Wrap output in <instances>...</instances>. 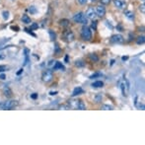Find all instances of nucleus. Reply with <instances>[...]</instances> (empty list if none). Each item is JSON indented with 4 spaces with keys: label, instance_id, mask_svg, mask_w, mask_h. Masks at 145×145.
<instances>
[{
    "label": "nucleus",
    "instance_id": "1",
    "mask_svg": "<svg viewBox=\"0 0 145 145\" xmlns=\"http://www.w3.org/2000/svg\"><path fill=\"white\" fill-rule=\"evenodd\" d=\"M18 105L17 101H5L0 103V109L1 110H12Z\"/></svg>",
    "mask_w": 145,
    "mask_h": 145
},
{
    "label": "nucleus",
    "instance_id": "2",
    "mask_svg": "<svg viewBox=\"0 0 145 145\" xmlns=\"http://www.w3.org/2000/svg\"><path fill=\"white\" fill-rule=\"evenodd\" d=\"M81 37H82V39H84V41H90V39H92V32H91V30L88 27L84 26L82 28V31H81Z\"/></svg>",
    "mask_w": 145,
    "mask_h": 145
},
{
    "label": "nucleus",
    "instance_id": "3",
    "mask_svg": "<svg viewBox=\"0 0 145 145\" xmlns=\"http://www.w3.org/2000/svg\"><path fill=\"white\" fill-rule=\"evenodd\" d=\"M69 108L76 109V110H85V105L82 101H70Z\"/></svg>",
    "mask_w": 145,
    "mask_h": 145
},
{
    "label": "nucleus",
    "instance_id": "4",
    "mask_svg": "<svg viewBox=\"0 0 145 145\" xmlns=\"http://www.w3.org/2000/svg\"><path fill=\"white\" fill-rule=\"evenodd\" d=\"M73 20L76 23H79V24H87V17L81 12L75 14L74 17H73Z\"/></svg>",
    "mask_w": 145,
    "mask_h": 145
},
{
    "label": "nucleus",
    "instance_id": "5",
    "mask_svg": "<svg viewBox=\"0 0 145 145\" xmlns=\"http://www.w3.org/2000/svg\"><path fill=\"white\" fill-rule=\"evenodd\" d=\"M120 89H122V92H123V95L124 97H126L128 95V90H129V86H128V82L127 80H123V81L120 83Z\"/></svg>",
    "mask_w": 145,
    "mask_h": 145
},
{
    "label": "nucleus",
    "instance_id": "6",
    "mask_svg": "<svg viewBox=\"0 0 145 145\" xmlns=\"http://www.w3.org/2000/svg\"><path fill=\"white\" fill-rule=\"evenodd\" d=\"M53 78V74H52V71L50 70V69H47L46 71L44 72V74H43V80L45 82H50L51 81Z\"/></svg>",
    "mask_w": 145,
    "mask_h": 145
},
{
    "label": "nucleus",
    "instance_id": "7",
    "mask_svg": "<svg viewBox=\"0 0 145 145\" xmlns=\"http://www.w3.org/2000/svg\"><path fill=\"white\" fill-rule=\"evenodd\" d=\"M124 42V39L122 35H114L111 38V43L112 44H122Z\"/></svg>",
    "mask_w": 145,
    "mask_h": 145
},
{
    "label": "nucleus",
    "instance_id": "8",
    "mask_svg": "<svg viewBox=\"0 0 145 145\" xmlns=\"http://www.w3.org/2000/svg\"><path fill=\"white\" fill-rule=\"evenodd\" d=\"M96 16H97V14H96V10H94V8H92V7L88 8V10L86 11V17L89 19H95Z\"/></svg>",
    "mask_w": 145,
    "mask_h": 145
},
{
    "label": "nucleus",
    "instance_id": "9",
    "mask_svg": "<svg viewBox=\"0 0 145 145\" xmlns=\"http://www.w3.org/2000/svg\"><path fill=\"white\" fill-rule=\"evenodd\" d=\"M96 14L97 16H99V17H103V16L106 14V9H105V7L100 5L97 7V9H96Z\"/></svg>",
    "mask_w": 145,
    "mask_h": 145
},
{
    "label": "nucleus",
    "instance_id": "10",
    "mask_svg": "<svg viewBox=\"0 0 145 145\" xmlns=\"http://www.w3.org/2000/svg\"><path fill=\"white\" fill-rule=\"evenodd\" d=\"M115 5L118 8V9H123L125 7V2L123 0H115Z\"/></svg>",
    "mask_w": 145,
    "mask_h": 145
},
{
    "label": "nucleus",
    "instance_id": "11",
    "mask_svg": "<svg viewBox=\"0 0 145 145\" xmlns=\"http://www.w3.org/2000/svg\"><path fill=\"white\" fill-rule=\"evenodd\" d=\"M57 69H60V70H62V71H64V70H65V67H64V66L62 65V63H61V62L56 61V62H55V64L53 65V70H57Z\"/></svg>",
    "mask_w": 145,
    "mask_h": 145
},
{
    "label": "nucleus",
    "instance_id": "12",
    "mask_svg": "<svg viewBox=\"0 0 145 145\" xmlns=\"http://www.w3.org/2000/svg\"><path fill=\"white\" fill-rule=\"evenodd\" d=\"M84 91H83V89L81 87H76L75 89L73 90V93H72V97H75V96H78V95H80V94H82Z\"/></svg>",
    "mask_w": 145,
    "mask_h": 145
},
{
    "label": "nucleus",
    "instance_id": "13",
    "mask_svg": "<svg viewBox=\"0 0 145 145\" xmlns=\"http://www.w3.org/2000/svg\"><path fill=\"white\" fill-rule=\"evenodd\" d=\"M65 38L67 39V41H68V42H72V41L74 39V34L72 33V32L68 31L67 33L65 34Z\"/></svg>",
    "mask_w": 145,
    "mask_h": 145
},
{
    "label": "nucleus",
    "instance_id": "14",
    "mask_svg": "<svg viewBox=\"0 0 145 145\" xmlns=\"http://www.w3.org/2000/svg\"><path fill=\"white\" fill-rule=\"evenodd\" d=\"M124 15H125V17L128 18L129 20H133V19H134V13L131 12V11H125V12H124Z\"/></svg>",
    "mask_w": 145,
    "mask_h": 145
},
{
    "label": "nucleus",
    "instance_id": "15",
    "mask_svg": "<svg viewBox=\"0 0 145 145\" xmlns=\"http://www.w3.org/2000/svg\"><path fill=\"white\" fill-rule=\"evenodd\" d=\"M22 21L23 23H25V24H31V18L29 17L28 15H23V17H22Z\"/></svg>",
    "mask_w": 145,
    "mask_h": 145
},
{
    "label": "nucleus",
    "instance_id": "16",
    "mask_svg": "<svg viewBox=\"0 0 145 145\" xmlns=\"http://www.w3.org/2000/svg\"><path fill=\"white\" fill-rule=\"evenodd\" d=\"M92 86H93L94 88H102V87L104 86V83H103L102 81H96V82H94V83L92 84Z\"/></svg>",
    "mask_w": 145,
    "mask_h": 145
},
{
    "label": "nucleus",
    "instance_id": "17",
    "mask_svg": "<svg viewBox=\"0 0 145 145\" xmlns=\"http://www.w3.org/2000/svg\"><path fill=\"white\" fill-rule=\"evenodd\" d=\"M59 24L62 26V27H67L69 25V21L66 20V19H63V20H60L59 21Z\"/></svg>",
    "mask_w": 145,
    "mask_h": 145
},
{
    "label": "nucleus",
    "instance_id": "18",
    "mask_svg": "<svg viewBox=\"0 0 145 145\" xmlns=\"http://www.w3.org/2000/svg\"><path fill=\"white\" fill-rule=\"evenodd\" d=\"M3 92H4V95L7 96V97H11V96H12V92H11V90H10L8 87L5 88V89L3 90Z\"/></svg>",
    "mask_w": 145,
    "mask_h": 145
},
{
    "label": "nucleus",
    "instance_id": "19",
    "mask_svg": "<svg viewBox=\"0 0 145 145\" xmlns=\"http://www.w3.org/2000/svg\"><path fill=\"white\" fill-rule=\"evenodd\" d=\"M25 56H26V59H25V63H24V65H26V64H28L29 62V50H25Z\"/></svg>",
    "mask_w": 145,
    "mask_h": 145
},
{
    "label": "nucleus",
    "instance_id": "20",
    "mask_svg": "<svg viewBox=\"0 0 145 145\" xmlns=\"http://www.w3.org/2000/svg\"><path fill=\"white\" fill-rule=\"evenodd\" d=\"M48 33H50V39H51V41H54L55 38H56L55 33H54L52 30H50V31H48Z\"/></svg>",
    "mask_w": 145,
    "mask_h": 145
},
{
    "label": "nucleus",
    "instance_id": "21",
    "mask_svg": "<svg viewBox=\"0 0 145 145\" xmlns=\"http://www.w3.org/2000/svg\"><path fill=\"white\" fill-rule=\"evenodd\" d=\"M2 17L4 20H8L9 19V12L8 11H3L2 12Z\"/></svg>",
    "mask_w": 145,
    "mask_h": 145
},
{
    "label": "nucleus",
    "instance_id": "22",
    "mask_svg": "<svg viewBox=\"0 0 145 145\" xmlns=\"http://www.w3.org/2000/svg\"><path fill=\"white\" fill-rule=\"evenodd\" d=\"M29 11L31 12V14H36L37 13V8L35 6H31L29 8Z\"/></svg>",
    "mask_w": 145,
    "mask_h": 145
},
{
    "label": "nucleus",
    "instance_id": "23",
    "mask_svg": "<svg viewBox=\"0 0 145 145\" xmlns=\"http://www.w3.org/2000/svg\"><path fill=\"white\" fill-rule=\"evenodd\" d=\"M144 42H145V39H144V37H143V36H142V37H139V38L137 39V44H138V45H143Z\"/></svg>",
    "mask_w": 145,
    "mask_h": 145
},
{
    "label": "nucleus",
    "instance_id": "24",
    "mask_svg": "<svg viewBox=\"0 0 145 145\" xmlns=\"http://www.w3.org/2000/svg\"><path fill=\"white\" fill-rule=\"evenodd\" d=\"M114 108H112V106H110V105H104V106L102 107V110H106V111H109V110H112Z\"/></svg>",
    "mask_w": 145,
    "mask_h": 145
},
{
    "label": "nucleus",
    "instance_id": "25",
    "mask_svg": "<svg viewBox=\"0 0 145 145\" xmlns=\"http://www.w3.org/2000/svg\"><path fill=\"white\" fill-rule=\"evenodd\" d=\"M7 66L6 65H0V72H4L5 70H7Z\"/></svg>",
    "mask_w": 145,
    "mask_h": 145
},
{
    "label": "nucleus",
    "instance_id": "26",
    "mask_svg": "<svg viewBox=\"0 0 145 145\" xmlns=\"http://www.w3.org/2000/svg\"><path fill=\"white\" fill-rule=\"evenodd\" d=\"M76 66H78V67H81V66H84V63H83V61H76Z\"/></svg>",
    "mask_w": 145,
    "mask_h": 145
},
{
    "label": "nucleus",
    "instance_id": "27",
    "mask_svg": "<svg viewBox=\"0 0 145 145\" xmlns=\"http://www.w3.org/2000/svg\"><path fill=\"white\" fill-rule=\"evenodd\" d=\"M144 7H145V5H144V4H142V5H140V8H139L140 11H141L143 14L145 13V8H144Z\"/></svg>",
    "mask_w": 145,
    "mask_h": 145
},
{
    "label": "nucleus",
    "instance_id": "28",
    "mask_svg": "<svg viewBox=\"0 0 145 145\" xmlns=\"http://www.w3.org/2000/svg\"><path fill=\"white\" fill-rule=\"evenodd\" d=\"M98 76H101V73H95V74L91 75V76H90V78H91V79H93V78H95V77H98Z\"/></svg>",
    "mask_w": 145,
    "mask_h": 145
},
{
    "label": "nucleus",
    "instance_id": "29",
    "mask_svg": "<svg viewBox=\"0 0 145 145\" xmlns=\"http://www.w3.org/2000/svg\"><path fill=\"white\" fill-rule=\"evenodd\" d=\"M38 27H39L38 24H33V25L31 26V30H35V29H37Z\"/></svg>",
    "mask_w": 145,
    "mask_h": 145
},
{
    "label": "nucleus",
    "instance_id": "30",
    "mask_svg": "<svg viewBox=\"0 0 145 145\" xmlns=\"http://www.w3.org/2000/svg\"><path fill=\"white\" fill-rule=\"evenodd\" d=\"M110 2H111V0H102V3H103V4H105V5L109 4Z\"/></svg>",
    "mask_w": 145,
    "mask_h": 145
},
{
    "label": "nucleus",
    "instance_id": "31",
    "mask_svg": "<svg viewBox=\"0 0 145 145\" xmlns=\"http://www.w3.org/2000/svg\"><path fill=\"white\" fill-rule=\"evenodd\" d=\"M87 1H88V0H78V2H79L80 4H86Z\"/></svg>",
    "mask_w": 145,
    "mask_h": 145
},
{
    "label": "nucleus",
    "instance_id": "32",
    "mask_svg": "<svg viewBox=\"0 0 145 145\" xmlns=\"http://www.w3.org/2000/svg\"><path fill=\"white\" fill-rule=\"evenodd\" d=\"M90 57H91V59H93V60H95V61L98 60V57H97L96 55H90Z\"/></svg>",
    "mask_w": 145,
    "mask_h": 145
},
{
    "label": "nucleus",
    "instance_id": "33",
    "mask_svg": "<svg viewBox=\"0 0 145 145\" xmlns=\"http://www.w3.org/2000/svg\"><path fill=\"white\" fill-rule=\"evenodd\" d=\"M101 99H102V96H101V95H98V96L96 97V101H97V102H100Z\"/></svg>",
    "mask_w": 145,
    "mask_h": 145
},
{
    "label": "nucleus",
    "instance_id": "34",
    "mask_svg": "<svg viewBox=\"0 0 145 145\" xmlns=\"http://www.w3.org/2000/svg\"><path fill=\"white\" fill-rule=\"evenodd\" d=\"M5 78H6V75H5L4 73L0 74V79H1V80H5Z\"/></svg>",
    "mask_w": 145,
    "mask_h": 145
},
{
    "label": "nucleus",
    "instance_id": "35",
    "mask_svg": "<svg viewBox=\"0 0 145 145\" xmlns=\"http://www.w3.org/2000/svg\"><path fill=\"white\" fill-rule=\"evenodd\" d=\"M37 97H38V95L35 93V94H33V95H32V98H33V99H37Z\"/></svg>",
    "mask_w": 145,
    "mask_h": 145
},
{
    "label": "nucleus",
    "instance_id": "36",
    "mask_svg": "<svg viewBox=\"0 0 145 145\" xmlns=\"http://www.w3.org/2000/svg\"><path fill=\"white\" fill-rule=\"evenodd\" d=\"M4 58H5L4 55H0V60H2V59H4Z\"/></svg>",
    "mask_w": 145,
    "mask_h": 145
},
{
    "label": "nucleus",
    "instance_id": "37",
    "mask_svg": "<svg viewBox=\"0 0 145 145\" xmlns=\"http://www.w3.org/2000/svg\"><path fill=\"white\" fill-rule=\"evenodd\" d=\"M22 71H23V69H20V71H18V72H17V74H18V75H19V74H20V73H21V72H22Z\"/></svg>",
    "mask_w": 145,
    "mask_h": 145
},
{
    "label": "nucleus",
    "instance_id": "38",
    "mask_svg": "<svg viewBox=\"0 0 145 145\" xmlns=\"http://www.w3.org/2000/svg\"><path fill=\"white\" fill-rule=\"evenodd\" d=\"M92 27H93V28H95V29H96V23H95V24H94V23H93V25H92Z\"/></svg>",
    "mask_w": 145,
    "mask_h": 145
},
{
    "label": "nucleus",
    "instance_id": "39",
    "mask_svg": "<svg viewBox=\"0 0 145 145\" xmlns=\"http://www.w3.org/2000/svg\"><path fill=\"white\" fill-rule=\"evenodd\" d=\"M55 94H56L55 92H50V95H55Z\"/></svg>",
    "mask_w": 145,
    "mask_h": 145
},
{
    "label": "nucleus",
    "instance_id": "40",
    "mask_svg": "<svg viewBox=\"0 0 145 145\" xmlns=\"http://www.w3.org/2000/svg\"><path fill=\"white\" fill-rule=\"evenodd\" d=\"M92 1H93V2H94V1H96V0H92Z\"/></svg>",
    "mask_w": 145,
    "mask_h": 145
},
{
    "label": "nucleus",
    "instance_id": "41",
    "mask_svg": "<svg viewBox=\"0 0 145 145\" xmlns=\"http://www.w3.org/2000/svg\"><path fill=\"white\" fill-rule=\"evenodd\" d=\"M142 1H143V2H144V0H142Z\"/></svg>",
    "mask_w": 145,
    "mask_h": 145
}]
</instances>
